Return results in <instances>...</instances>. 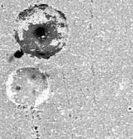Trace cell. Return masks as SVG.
Instances as JSON below:
<instances>
[{"mask_svg":"<svg viewBox=\"0 0 133 139\" xmlns=\"http://www.w3.org/2000/svg\"><path fill=\"white\" fill-rule=\"evenodd\" d=\"M68 33L65 14L49 5L40 4L30 6L19 14L14 37L24 53L48 60L64 48Z\"/></svg>","mask_w":133,"mask_h":139,"instance_id":"cell-1","label":"cell"},{"mask_svg":"<svg viewBox=\"0 0 133 139\" xmlns=\"http://www.w3.org/2000/svg\"><path fill=\"white\" fill-rule=\"evenodd\" d=\"M49 81L45 73L38 68H20L7 80L6 91L12 102L25 107L35 106L46 99L49 93Z\"/></svg>","mask_w":133,"mask_h":139,"instance_id":"cell-2","label":"cell"}]
</instances>
